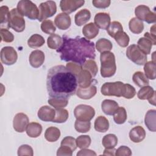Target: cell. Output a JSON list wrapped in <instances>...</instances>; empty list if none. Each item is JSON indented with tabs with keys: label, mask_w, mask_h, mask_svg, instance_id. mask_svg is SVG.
<instances>
[{
	"label": "cell",
	"mask_w": 156,
	"mask_h": 156,
	"mask_svg": "<svg viewBox=\"0 0 156 156\" xmlns=\"http://www.w3.org/2000/svg\"><path fill=\"white\" fill-rule=\"evenodd\" d=\"M77 85V76L63 65L54 66L48 71L46 87L51 98L68 100L75 94Z\"/></svg>",
	"instance_id": "1"
},
{
	"label": "cell",
	"mask_w": 156,
	"mask_h": 156,
	"mask_svg": "<svg viewBox=\"0 0 156 156\" xmlns=\"http://www.w3.org/2000/svg\"><path fill=\"white\" fill-rule=\"evenodd\" d=\"M62 40V44L57 49L62 60L72 61L82 66L87 58H95V46L93 42L85 38H70L66 35H63Z\"/></svg>",
	"instance_id": "2"
},
{
	"label": "cell",
	"mask_w": 156,
	"mask_h": 156,
	"mask_svg": "<svg viewBox=\"0 0 156 156\" xmlns=\"http://www.w3.org/2000/svg\"><path fill=\"white\" fill-rule=\"evenodd\" d=\"M101 75L103 77L113 76L116 71L115 57L113 52L106 51L100 55Z\"/></svg>",
	"instance_id": "3"
},
{
	"label": "cell",
	"mask_w": 156,
	"mask_h": 156,
	"mask_svg": "<svg viewBox=\"0 0 156 156\" xmlns=\"http://www.w3.org/2000/svg\"><path fill=\"white\" fill-rule=\"evenodd\" d=\"M19 13L32 20L38 19L40 12L36 4L29 0L20 1L16 7Z\"/></svg>",
	"instance_id": "4"
},
{
	"label": "cell",
	"mask_w": 156,
	"mask_h": 156,
	"mask_svg": "<svg viewBox=\"0 0 156 156\" xmlns=\"http://www.w3.org/2000/svg\"><path fill=\"white\" fill-rule=\"evenodd\" d=\"M124 83L120 81L104 83L101 88V92L104 96H122L124 91Z\"/></svg>",
	"instance_id": "5"
},
{
	"label": "cell",
	"mask_w": 156,
	"mask_h": 156,
	"mask_svg": "<svg viewBox=\"0 0 156 156\" xmlns=\"http://www.w3.org/2000/svg\"><path fill=\"white\" fill-rule=\"evenodd\" d=\"M126 56L134 63L144 65L147 62V55L144 54L136 44H131L126 49Z\"/></svg>",
	"instance_id": "6"
},
{
	"label": "cell",
	"mask_w": 156,
	"mask_h": 156,
	"mask_svg": "<svg viewBox=\"0 0 156 156\" xmlns=\"http://www.w3.org/2000/svg\"><path fill=\"white\" fill-rule=\"evenodd\" d=\"M74 115L76 119L90 121L95 115V110L90 105L80 104L75 107Z\"/></svg>",
	"instance_id": "7"
},
{
	"label": "cell",
	"mask_w": 156,
	"mask_h": 156,
	"mask_svg": "<svg viewBox=\"0 0 156 156\" xmlns=\"http://www.w3.org/2000/svg\"><path fill=\"white\" fill-rule=\"evenodd\" d=\"M10 27L16 32H21L25 29V20L17 9H12L10 11Z\"/></svg>",
	"instance_id": "8"
},
{
	"label": "cell",
	"mask_w": 156,
	"mask_h": 156,
	"mask_svg": "<svg viewBox=\"0 0 156 156\" xmlns=\"http://www.w3.org/2000/svg\"><path fill=\"white\" fill-rule=\"evenodd\" d=\"M39 17L38 20L39 21H43L48 18L52 16L57 12L56 3L53 1H48L41 2L38 7Z\"/></svg>",
	"instance_id": "9"
},
{
	"label": "cell",
	"mask_w": 156,
	"mask_h": 156,
	"mask_svg": "<svg viewBox=\"0 0 156 156\" xmlns=\"http://www.w3.org/2000/svg\"><path fill=\"white\" fill-rule=\"evenodd\" d=\"M18 54L15 49L12 46H5L1 51V60L6 65H12L16 63Z\"/></svg>",
	"instance_id": "10"
},
{
	"label": "cell",
	"mask_w": 156,
	"mask_h": 156,
	"mask_svg": "<svg viewBox=\"0 0 156 156\" xmlns=\"http://www.w3.org/2000/svg\"><path fill=\"white\" fill-rule=\"evenodd\" d=\"M84 3L83 0H62L60 2V7L63 13L69 14L81 7Z\"/></svg>",
	"instance_id": "11"
},
{
	"label": "cell",
	"mask_w": 156,
	"mask_h": 156,
	"mask_svg": "<svg viewBox=\"0 0 156 156\" xmlns=\"http://www.w3.org/2000/svg\"><path fill=\"white\" fill-rule=\"evenodd\" d=\"M28 124L29 118L23 113H18L13 118V127L17 132L22 133L24 132Z\"/></svg>",
	"instance_id": "12"
},
{
	"label": "cell",
	"mask_w": 156,
	"mask_h": 156,
	"mask_svg": "<svg viewBox=\"0 0 156 156\" xmlns=\"http://www.w3.org/2000/svg\"><path fill=\"white\" fill-rule=\"evenodd\" d=\"M137 96L141 100L147 99L151 104L155 105V92L152 87L149 85L141 87L137 93Z\"/></svg>",
	"instance_id": "13"
},
{
	"label": "cell",
	"mask_w": 156,
	"mask_h": 156,
	"mask_svg": "<svg viewBox=\"0 0 156 156\" xmlns=\"http://www.w3.org/2000/svg\"><path fill=\"white\" fill-rule=\"evenodd\" d=\"M37 115L38 118L43 121L52 122L55 116V110L49 106L44 105L38 110Z\"/></svg>",
	"instance_id": "14"
},
{
	"label": "cell",
	"mask_w": 156,
	"mask_h": 156,
	"mask_svg": "<svg viewBox=\"0 0 156 156\" xmlns=\"http://www.w3.org/2000/svg\"><path fill=\"white\" fill-rule=\"evenodd\" d=\"M94 24L100 29L107 30L110 24L111 19L108 13L105 12H100L96 14L94 18Z\"/></svg>",
	"instance_id": "15"
},
{
	"label": "cell",
	"mask_w": 156,
	"mask_h": 156,
	"mask_svg": "<svg viewBox=\"0 0 156 156\" xmlns=\"http://www.w3.org/2000/svg\"><path fill=\"white\" fill-rule=\"evenodd\" d=\"M44 58L45 55L43 51L40 50H34L30 53L29 61L30 65L33 68H37L43 65L44 61Z\"/></svg>",
	"instance_id": "16"
},
{
	"label": "cell",
	"mask_w": 156,
	"mask_h": 156,
	"mask_svg": "<svg viewBox=\"0 0 156 156\" xmlns=\"http://www.w3.org/2000/svg\"><path fill=\"white\" fill-rule=\"evenodd\" d=\"M54 24L60 30L68 29L71 24L69 15L65 13H60L54 19Z\"/></svg>",
	"instance_id": "17"
},
{
	"label": "cell",
	"mask_w": 156,
	"mask_h": 156,
	"mask_svg": "<svg viewBox=\"0 0 156 156\" xmlns=\"http://www.w3.org/2000/svg\"><path fill=\"white\" fill-rule=\"evenodd\" d=\"M146 137V132L144 128L140 126H137L132 128L129 132V138L133 143H140Z\"/></svg>",
	"instance_id": "18"
},
{
	"label": "cell",
	"mask_w": 156,
	"mask_h": 156,
	"mask_svg": "<svg viewBox=\"0 0 156 156\" xmlns=\"http://www.w3.org/2000/svg\"><path fill=\"white\" fill-rule=\"evenodd\" d=\"M92 76L86 69H82L77 76L78 85L80 88H87L91 85L93 82Z\"/></svg>",
	"instance_id": "19"
},
{
	"label": "cell",
	"mask_w": 156,
	"mask_h": 156,
	"mask_svg": "<svg viewBox=\"0 0 156 156\" xmlns=\"http://www.w3.org/2000/svg\"><path fill=\"white\" fill-rule=\"evenodd\" d=\"M97 93V88L94 85H91L87 88H79L76 94L78 98L82 99H90L92 98Z\"/></svg>",
	"instance_id": "20"
},
{
	"label": "cell",
	"mask_w": 156,
	"mask_h": 156,
	"mask_svg": "<svg viewBox=\"0 0 156 156\" xmlns=\"http://www.w3.org/2000/svg\"><path fill=\"white\" fill-rule=\"evenodd\" d=\"M118 107V104L111 99H105L101 104L102 110L107 115H113Z\"/></svg>",
	"instance_id": "21"
},
{
	"label": "cell",
	"mask_w": 156,
	"mask_h": 156,
	"mask_svg": "<svg viewBox=\"0 0 156 156\" xmlns=\"http://www.w3.org/2000/svg\"><path fill=\"white\" fill-rule=\"evenodd\" d=\"M99 31V28L93 23L85 24L82 29V34L87 40L95 38L98 35Z\"/></svg>",
	"instance_id": "22"
},
{
	"label": "cell",
	"mask_w": 156,
	"mask_h": 156,
	"mask_svg": "<svg viewBox=\"0 0 156 156\" xmlns=\"http://www.w3.org/2000/svg\"><path fill=\"white\" fill-rule=\"evenodd\" d=\"M91 18L90 12L87 9H83L79 11L74 16L75 24L78 26H81L87 23Z\"/></svg>",
	"instance_id": "23"
},
{
	"label": "cell",
	"mask_w": 156,
	"mask_h": 156,
	"mask_svg": "<svg viewBox=\"0 0 156 156\" xmlns=\"http://www.w3.org/2000/svg\"><path fill=\"white\" fill-rule=\"evenodd\" d=\"M0 29L10 28V11L9 7L5 5H2L0 7Z\"/></svg>",
	"instance_id": "24"
},
{
	"label": "cell",
	"mask_w": 156,
	"mask_h": 156,
	"mask_svg": "<svg viewBox=\"0 0 156 156\" xmlns=\"http://www.w3.org/2000/svg\"><path fill=\"white\" fill-rule=\"evenodd\" d=\"M155 118L156 110L154 109L149 110L147 112L144 118V123L147 129L151 132H155Z\"/></svg>",
	"instance_id": "25"
},
{
	"label": "cell",
	"mask_w": 156,
	"mask_h": 156,
	"mask_svg": "<svg viewBox=\"0 0 156 156\" xmlns=\"http://www.w3.org/2000/svg\"><path fill=\"white\" fill-rule=\"evenodd\" d=\"M27 135L31 138H37L39 136L42 132V126L40 124L35 122H32L28 124L26 129Z\"/></svg>",
	"instance_id": "26"
},
{
	"label": "cell",
	"mask_w": 156,
	"mask_h": 156,
	"mask_svg": "<svg viewBox=\"0 0 156 156\" xmlns=\"http://www.w3.org/2000/svg\"><path fill=\"white\" fill-rule=\"evenodd\" d=\"M94 129L99 132H105L109 129V122L104 116H99L94 124Z\"/></svg>",
	"instance_id": "27"
},
{
	"label": "cell",
	"mask_w": 156,
	"mask_h": 156,
	"mask_svg": "<svg viewBox=\"0 0 156 156\" xmlns=\"http://www.w3.org/2000/svg\"><path fill=\"white\" fill-rule=\"evenodd\" d=\"M60 136V130L55 127H48L44 133V138L49 142H55L58 140Z\"/></svg>",
	"instance_id": "28"
},
{
	"label": "cell",
	"mask_w": 156,
	"mask_h": 156,
	"mask_svg": "<svg viewBox=\"0 0 156 156\" xmlns=\"http://www.w3.org/2000/svg\"><path fill=\"white\" fill-rule=\"evenodd\" d=\"M132 80L139 87L147 86L149 84V81L145 74L141 71L135 72L132 76Z\"/></svg>",
	"instance_id": "29"
},
{
	"label": "cell",
	"mask_w": 156,
	"mask_h": 156,
	"mask_svg": "<svg viewBox=\"0 0 156 156\" xmlns=\"http://www.w3.org/2000/svg\"><path fill=\"white\" fill-rule=\"evenodd\" d=\"M129 27L132 33L139 34L141 33L144 29V24L142 21L135 17L130 20L129 23Z\"/></svg>",
	"instance_id": "30"
},
{
	"label": "cell",
	"mask_w": 156,
	"mask_h": 156,
	"mask_svg": "<svg viewBox=\"0 0 156 156\" xmlns=\"http://www.w3.org/2000/svg\"><path fill=\"white\" fill-rule=\"evenodd\" d=\"M62 38L57 34H52L47 39L48 46L51 49H58L62 44Z\"/></svg>",
	"instance_id": "31"
},
{
	"label": "cell",
	"mask_w": 156,
	"mask_h": 156,
	"mask_svg": "<svg viewBox=\"0 0 156 156\" xmlns=\"http://www.w3.org/2000/svg\"><path fill=\"white\" fill-rule=\"evenodd\" d=\"M137 46L144 54L147 55L151 53L152 43L147 38L141 37L137 42Z\"/></svg>",
	"instance_id": "32"
},
{
	"label": "cell",
	"mask_w": 156,
	"mask_h": 156,
	"mask_svg": "<svg viewBox=\"0 0 156 156\" xmlns=\"http://www.w3.org/2000/svg\"><path fill=\"white\" fill-rule=\"evenodd\" d=\"M102 144L105 148H114L118 144V138L114 134H107L103 137Z\"/></svg>",
	"instance_id": "33"
},
{
	"label": "cell",
	"mask_w": 156,
	"mask_h": 156,
	"mask_svg": "<svg viewBox=\"0 0 156 156\" xmlns=\"http://www.w3.org/2000/svg\"><path fill=\"white\" fill-rule=\"evenodd\" d=\"M113 47L112 42L106 38H100L96 43V48L99 52L110 51Z\"/></svg>",
	"instance_id": "34"
},
{
	"label": "cell",
	"mask_w": 156,
	"mask_h": 156,
	"mask_svg": "<svg viewBox=\"0 0 156 156\" xmlns=\"http://www.w3.org/2000/svg\"><path fill=\"white\" fill-rule=\"evenodd\" d=\"M113 115L115 122L118 124H124L127 118L126 110L123 107H119Z\"/></svg>",
	"instance_id": "35"
},
{
	"label": "cell",
	"mask_w": 156,
	"mask_h": 156,
	"mask_svg": "<svg viewBox=\"0 0 156 156\" xmlns=\"http://www.w3.org/2000/svg\"><path fill=\"white\" fill-rule=\"evenodd\" d=\"M45 43L44 38L39 34L32 35L27 40V44L30 48H37L42 46Z\"/></svg>",
	"instance_id": "36"
},
{
	"label": "cell",
	"mask_w": 156,
	"mask_h": 156,
	"mask_svg": "<svg viewBox=\"0 0 156 156\" xmlns=\"http://www.w3.org/2000/svg\"><path fill=\"white\" fill-rule=\"evenodd\" d=\"M144 71L145 76L147 79L154 80L155 79V62L149 61L144 65Z\"/></svg>",
	"instance_id": "37"
},
{
	"label": "cell",
	"mask_w": 156,
	"mask_h": 156,
	"mask_svg": "<svg viewBox=\"0 0 156 156\" xmlns=\"http://www.w3.org/2000/svg\"><path fill=\"white\" fill-rule=\"evenodd\" d=\"M151 11L149 7L145 5H138L135 9V14L136 18L141 21H145L147 15Z\"/></svg>",
	"instance_id": "38"
},
{
	"label": "cell",
	"mask_w": 156,
	"mask_h": 156,
	"mask_svg": "<svg viewBox=\"0 0 156 156\" xmlns=\"http://www.w3.org/2000/svg\"><path fill=\"white\" fill-rule=\"evenodd\" d=\"M107 30L108 35L111 37L114 38L118 34L123 31V27L119 22L115 21L110 23Z\"/></svg>",
	"instance_id": "39"
},
{
	"label": "cell",
	"mask_w": 156,
	"mask_h": 156,
	"mask_svg": "<svg viewBox=\"0 0 156 156\" xmlns=\"http://www.w3.org/2000/svg\"><path fill=\"white\" fill-rule=\"evenodd\" d=\"M68 116L69 113L67 110L64 108L55 109V116L52 122L56 123H63L67 121Z\"/></svg>",
	"instance_id": "40"
},
{
	"label": "cell",
	"mask_w": 156,
	"mask_h": 156,
	"mask_svg": "<svg viewBox=\"0 0 156 156\" xmlns=\"http://www.w3.org/2000/svg\"><path fill=\"white\" fill-rule=\"evenodd\" d=\"M82 68L89 71L93 77L96 76L98 71V68L96 63L92 59L86 60V62L82 65Z\"/></svg>",
	"instance_id": "41"
},
{
	"label": "cell",
	"mask_w": 156,
	"mask_h": 156,
	"mask_svg": "<svg viewBox=\"0 0 156 156\" xmlns=\"http://www.w3.org/2000/svg\"><path fill=\"white\" fill-rule=\"evenodd\" d=\"M75 129L79 133L88 132L91 129V122L76 119L74 123Z\"/></svg>",
	"instance_id": "42"
},
{
	"label": "cell",
	"mask_w": 156,
	"mask_h": 156,
	"mask_svg": "<svg viewBox=\"0 0 156 156\" xmlns=\"http://www.w3.org/2000/svg\"><path fill=\"white\" fill-rule=\"evenodd\" d=\"M116 42L122 48H126L129 43V37L124 31L119 32L114 37Z\"/></svg>",
	"instance_id": "43"
},
{
	"label": "cell",
	"mask_w": 156,
	"mask_h": 156,
	"mask_svg": "<svg viewBox=\"0 0 156 156\" xmlns=\"http://www.w3.org/2000/svg\"><path fill=\"white\" fill-rule=\"evenodd\" d=\"M41 29L44 33L52 35L55 32L56 28L53 21L49 20H46L42 22L41 24Z\"/></svg>",
	"instance_id": "44"
},
{
	"label": "cell",
	"mask_w": 156,
	"mask_h": 156,
	"mask_svg": "<svg viewBox=\"0 0 156 156\" xmlns=\"http://www.w3.org/2000/svg\"><path fill=\"white\" fill-rule=\"evenodd\" d=\"M76 145L80 149H85L90 146L91 144V138L88 135H80L76 140Z\"/></svg>",
	"instance_id": "45"
},
{
	"label": "cell",
	"mask_w": 156,
	"mask_h": 156,
	"mask_svg": "<svg viewBox=\"0 0 156 156\" xmlns=\"http://www.w3.org/2000/svg\"><path fill=\"white\" fill-rule=\"evenodd\" d=\"M48 102L49 105L54 107L55 109L63 108L65 107L68 104V100L67 99H62L53 98L49 99Z\"/></svg>",
	"instance_id": "46"
},
{
	"label": "cell",
	"mask_w": 156,
	"mask_h": 156,
	"mask_svg": "<svg viewBox=\"0 0 156 156\" xmlns=\"http://www.w3.org/2000/svg\"><path fill=\"white\" fill-rule=\"evenodd\" d=\"M136 94V90L135 88L129 83L124 84V91L122 97L126 99H132Z\"/></svg>",
	"instance_id": "47"
},
{
	"label": "cell",
	"mask_w": 156,
	"mask_h": 156,
	"mask_svg": "<svg viewBox=\"0 0 156 156\" xmlns=\"http://www.w3.org/2000/svg\"><path fill=\"white\" fill-rule=\"evenodd\" d=\"M0 35L1 38V41L6 43H11L14 40L13 34L7 29H0Z\"/></svg>",
	"instance_id": "48"
},
{
	"label": "cell",
	"mask_w": 156,
	"mask_h": 156,
	"mask_svg": "<svg viewBox=\"0 0 156 156\" xmlns=\"http://www.w3.org/2000/svg\"><path fill=\"white\" fill-rule=\"evenodd\" d=\"M61 146H66L71 149L73 151H75L77 148L76 140L74 137L68 136L65 137L61 141Z\"/></svg>",
	"instance_id": "49"
},
{
	"label": "cell",
	"mask_w": 156,
	"mask_h": 156,
	"mask_svg": "<svg viewBox=\"0 0 156 156\" xmlns=\"http://www.w3.org/2000/svg\"><path fill=\"white\" fill-rule=\"evenodd\" d=\"M18 155L19 156L29 155L32 156L34 155V151L32 147L27 144H23L19 147L18 149Z\"/></svg>",
	"instance_id": "50"
},
{
	"label": "cell",
	"mask_w": 156,
	"mask_h": 156,
	"mask_svg": "<svg viewBox=\"0 0 156 156\" xmlns=\"http://www.w3.org/2000/svg\"><path fill=\"white\" fill-rule=\"evenodd\" d=\"M66 68L71 71L72 73L75 74L76 76H78L79 73L82 69V66L77 63L75 62H69L66 63Z\"/></svg>",
	"instance_id": "51"
},
{
	"label": "cell",
	"mask_w": 156,
	"mask_h": 156,
	"mask_svg": "<svg viewBox=\"0 0 156 156\" xmlns=\"http://www.w3.org/2000/svg\"><path fill=\"white\" fill-rule=\"evenodd\" d=\"M132 155V151L129 147L126 146H121L115 151L116 156H130Z\"/></svg>",
	"instance_id": "52"
},
{
	"label": "cell",
	"mask_w": 156,
	"mask_h": 156,
	"mask_svg": "<svg viewBox=\"0 0 156 156\" xmlns=\"http://www.w3.org/2000/svg\"><path fill=\"white\" fill-rule=\"evenodd\" d=\"M93 5L98 9H105L109 7L111 1L110 0H93Z\"/></svg>",
	"instance_id": "53"
},
{
	"label": "cell",
	"mask_w": 156,
	"mask_h": 156,
	"mask_svg": "<svg viewBox=\"0 0 156 156\" xmlns=\"http://www.w3.org/2000/svg\"><path fill=\"white\" fill-rule=\"evenodd\" d=\"M73 151L71 148L66 146H61L57 150V155H66L71 156L73 154Z\"/></svg>",
	"instance_id": "54"
},
{
	"label": "cell",
	"mask_w": 156,
	"mask_h": 156,
	"mask_svg": "<svg viewBox=\"0 0 156 156\" xmlns=\"http://www.w3.org/2000/svg\"><path fill=\"white\" fill-rule=\"evenodd\" d=\"M77 155L79 156V155H96V153L95 152H94L92 150L90 149H82V150L79 151L77 153Z\"/></svg>",
	"instance_id": "55"
},
{
	"label": "cell",
	"mask_w": 156,
	"mask_h": 156,
	"mask_svg": "<svg viewBox=\"0 0 156 156\" xmlns=\"http://www.w3.org/2000/svg\"><path fill=\"white\" fill-rule=\"evenodd\" d=\"M156 21V17H155V13L154 12H152V11L150 12V13L147 15V18H146L145 21L148 24L154 23Z\"/></svg>",
	"instance_id": "56"
},
{
	"label": "cell",
	"mask_w": 156,
	"mask_h": 156,
	"mask_svg": "<svg viewBox=\"0 0 156 156\" xmlns=\"http://www.w3.org/2000/svg\"><path fill=\"white\" fill-rule=\"evenodd\" d=\"M115 151L116 149L114 148H111V149H107L105 148V150L104 151L103 155H115Z\"/></svg>",
	"instance_id": "57"
},
{
	"label": "cell",
	"mask_w": 156,
	"mask_h": 156,
	"mask_svg": "<svg viewBox=\"0 0 156 156\" xmlns=\"http://www.w3.org/2000/svg\"><path fill=\"white\" fill-rule=\"evenodd\" d=\"M145 38H147V39H149L152 43L153 45H155L156 44V39H155V37L152 35L151 34H149V32H146L144 34V37Z\"/></svg>",
	"instance_id": "58"
},
{
	"label": "cell",
	"mask_w": 156,
	"mask_h": 156,
	"mask_svg": "<svg viewBox=\"0 0 156 156\" xmlns=\"http://www.w3.org/2000/svg\"><path fill=\"white\" fill-rule=\"evenodd\" d=\"M151 34L154 37H155V25H154L151 27Z\"/></svg>",
	"instance_id": "59"
}]
</instances>
